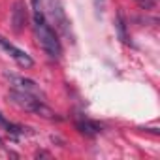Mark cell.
<instances>
[{
  "label": "cell",
  "mask_w": 160,
  "mask_h": 160,
  "mask_svg": "<svg viewBox=\"0 0 160 160\" xmlns=\"http://www.w3.org/2000/svg\"><path fill=\"white\" fill-rule=\"evenodd\" d=\"M49 15L57 27V30H60L66 38H70L73 42V34H72V27H70V19L66 15V10L62 6V0H49Z\"/></svg>",
  "instance_id": "3"
},
{
  "label": "cell",
  "mask_w": 160,
  "mask_h": 160,
  "mask_svg": "<svg viewBox=\"0 0 160 160\" xmlns=\"http://www.w3.org/2000/svg\"><path fill=\"white\" fill-rule=\"evenodd\" d=\"M4 75L10 81V85L13 87V91H21V92H28V94L40 96V87L36 85V81L27 79V77H21V75H15V73H4Z\"/></svg>",
  "instance_id": "5"
},
{
  "label": "cell",
  "mask_w": 160,
  "mask_h": 160,
  "mask_svg": "<svg viewBox=\"0 0 160 160\" xmlns=\"http://www.w3.org/2000/svg\"><path fill=\"white\" fill-rule=\"evenodd\" d=\"M42 12V0H32V13H40Z\"/></svg>",
  "instance_id": "9"
},
{
  "label": "cell",
  "mask_w": 160,
  "mask_h": 160,
  "mask_svg": "<svg viewBox=\"0 0 160 160\" xmlns=\"http://www.w3.org/2000/svg\"><path fill=\"white\" fill-rule=\"evenodd\" d=\"M0 145H2V139H0Z\"/></svg>",
  "instance_id": "12"
},
{
  "label": "cell",
  "mask_w": 160,
  "mask_h": 160,
  "mask_svg": "<svg viewBox=\"0 0 160 160\" xmlns=\"http://www.w3.org/2000/svg\"><path fill=\"white\" fill-rule=\"evenodd\" d=\"M27 19H28L27 6H25L23 0H17V2L13 4V10H12V25H13V30L15 32H21L27 27Z\"/></svg>",
  "instance_id": "6"
},
{
  "label": "cell",
  "mask_w": 160,
  "mask_h": 160,
  "mask_svg": "<svg viewBox=\"0 0 160 160\" xmlns=\"http://www.w3.org/2000/svg\"><path fill=\"white\" fill-rule=\"evenodd\" d=\"M0 47H2L21 68H32L34 66V60H32V57L28 55V53H25L23 49H19V47H15L13 43H10L6 38H2L0 36Z\"/></svg>",
  "instance_id": "4"
},
{
  "label": "cell",
  "mask_w": 160,
  "mask_h": 160,
  "mask_svg": "<svg viewBox=\"0 0 160 160\" xmlns=\"http://www.w3.org/2000/svg\"><path fill=\"white\" fill-rule=\"evenodd\" d=\"M10 100L25 111H30V113L40 115L43 119H57V113L47 104H43V100H40V96H36V94H28V92H21V91L12 89L10 91Z\"/></svg>",
  "instance_id": "2"
},
{
  "label": "cell",
  "mask_w": 160,
  "mask_h": 160,
  "mask_svg": "<svg viewBox=\"0 0 160 160\" xmlns=\"http://www.w3.org/2000/svg\"><path fill=\"white\" fill-rule=\"evenodd\" d=\"M32 21H34V30L40 42V47L45 51V55L53 60H58L62 57V45L58 36L55 34V30L51 28V25H47L43 12L40 13H32Z\"/></svg>",
  "instance_id": "1"
},
{
  "label": "cell",
  "mask_w": 160,
  "mask_h": 160,
  "mask_svg": "<svg viewBox=\"0 0 160 160\" xmlns=\"http://www.w3.org/2000/svg\"><path fill=\"white\" fill-rule=\"evenodd\" d=\"M136 2H138L141 8H147V10L152 8V0H136Z\"/></svg>",
  "instance_id": "10"
},
{
  "label": "cell",
  "mask_w": 160,
  "mask_h": 160,
  "mask_svg": "<svg viewBox=\"0 0 160 160\" xmlns=\"http://www.w3.org/2000/svg\"><path fill=\"white\" fill-rule=\"evenodd\" d=\"M75 128L81 132V134H85V136H89V138H94V136H98L100 134V124L98 122H94V121H89V119H81V121H77L75 122Z\"/></svg>",
  "instance_id": "7"
},
{
  "label": "cell",
  "mask_w": 160,
  "mask_h": 160,
  "mask_svg": "<svg viewBox=\"0 0 160 160\" xmlns=\"http://www.w3.org/2000/svg\"><path fill=\"white\" fill-rule=\"evenodd\" d=\"M115 28H117V36L122 43H130V36L126 32V19H124V13L119 10L117 12V19H115Z\"/></svg>",
  "instance_id": "8"
},
{
  "label": "cell",
  "mask_w": 160,
  "mask_h": 160,
  "mask_svg": "<svg viewBox=\"0 0 160 160\" xmlns=\"http://www.w3.org/2000/svg\"><path fill=\"white\" fill-rule=\"evenodd\" d=\"M102 4H104V0H94V6H96V8H100Z\"/></svg>",
  "instance_id": "11"
}]
</instances>
